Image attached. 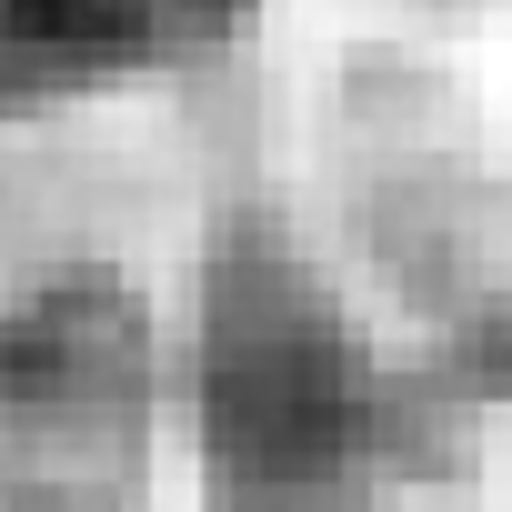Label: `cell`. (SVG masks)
<instances>
[{
    "label": "cell",
    "instance_id": "1",
    "mask_svg": "<svg viewBox=\"0 0 512 512\" xmlns=\"http://www.w3.org/2000/svg\"><path fill=\"white\" fill-rule=\"evenodd\" d=\"M211 442L251 492L312 482L342 452V362L322 352L312 312L231 302L211 342Z\"/></svg>",
    "mask_w": 512,
    "mask_h": 512
},
{
    "label": "cell",
    "instance_id": "2",
    "mask_svg": "<svg viewBox=\"0 0 512 512\" xmlns=\"http://www.w3.org/2000/svg\"><path fill=\"white\" fill-rule=\"evenodd\" d=\"M241 0H0V111L71 101L171 41H221Z\"/></svg>",
    "mask_w": 512,
    "mask_h": 512
}]
</instances>
